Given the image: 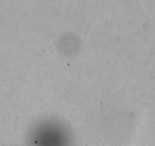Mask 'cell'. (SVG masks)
Instances as JSON below:
<instances>
[{
	"label": "cell",
	"mask_w": 155,
	"mask_h": 146,
	"mask_svg": "<svg viewBox=\"0 0 155 146\" xmlns=\"http://www.w3.org/2000/svg\"><path fill=\"white\" fill-rule=\"evenodd\" d=\"M29 144L30 146H71V135L62 123L46 120L32 129Z\"/></svg>",
	"instance_id": "cell-1"
}]
</instances>
